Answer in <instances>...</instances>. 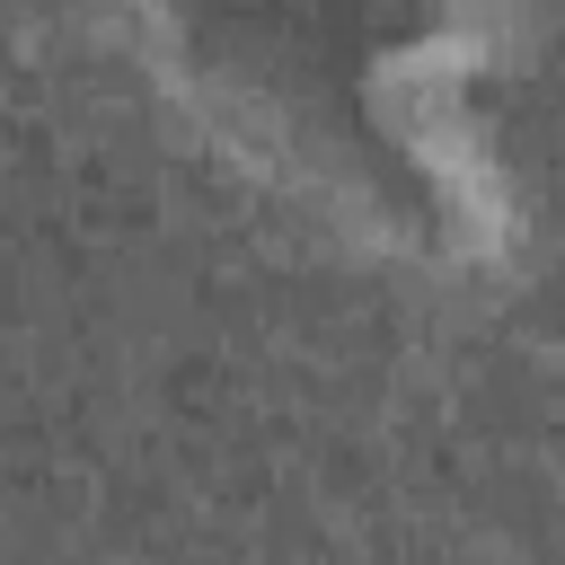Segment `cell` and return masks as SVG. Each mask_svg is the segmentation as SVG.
Returning a JSON list of instances; mask_svg holds the SVG:
<instances>
[{
    "label": "cell",
    "mask_w": 565,
    "mask_h": 565,
    "mask_svg": "<svg viewBox=\"0 0 565 565\" xmlns=\"http://www.w3.org/2000/svg\"><path fill=\"white\" fill-rule=\"evenodd\" d=\"M177 97L327 230L468 274L512 185L486 124V0H141Z\"/></svg>",
    "instance_id": "1"
}]
</instances>
